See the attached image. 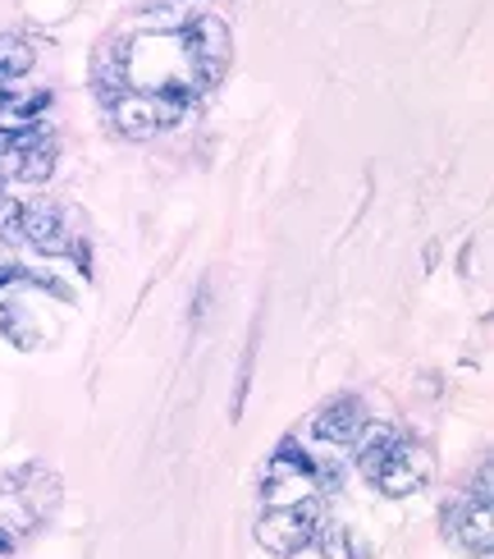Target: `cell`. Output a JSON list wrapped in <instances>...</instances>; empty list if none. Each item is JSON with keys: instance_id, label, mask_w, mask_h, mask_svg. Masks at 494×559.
Wrapping results in <instances>:
<instances>
[{"instance_id": "cell-1", "label": "cell", "mask_w": 494, "mask_h": 559, "mask_svg": "<svg viewBox=\"0 0 494 559\" xmlns=\"http://www.w3.org/2000/svg\"><path fill=\"white\" fill-rule=\"evenodd\" d=\"M358 468H362V477L375 486L381 496H412V491H421L426 486V477H431V454L421 450V445H412L408 436H398V431H389V427H366L362 431V440H358Z\"/></svg>"}, {"instance_id": "cell-2", "label": "cell", "mask_w": 494, "mask_h": 559, "mask_svg": "<svg viewBox=\"0 0 494 559\" xmlns=\"http://www.w3.org/2000/svg\"><path fill=\"white\" fill-rule=\"evenodd\" d=\"M110 110V124L115 133H124L129 143H147V138L165 133L188 120V110H193V102H179V97H152V92H133L124 87L120 97L106 102Z\"/></svg>"}, {"instance_id": "cell-3", "label": "cell", "mask_w": 494, "mask_h": 559, "mask_svg": "<svg viewBox=\"0 0 494 559\" xmlns=\"http://www.w3.org/2000/svg\"><path fill=\"white\" fill-rule=\"evenodd\" d=\"M56 175V138L37 124L0 129V183H46Z\"/></svg>"}, {"instance_id": "cell-4", "label": "cell", "mask_w": 494, "mask_h": 559, "mask_svg": "<svg viewBox=\"0 0 494 559\" xmlns=\"http://www.w3.org/2000/svg\"><path fill=\"white\" fill-rule=\"evenodd\" d=\"M183 46H188V60H193V69H197L202 92L220 87V79L229 74V60H233L229 23L220 14H210V10L183 14Z\"/></svg>"}, {"instance_id": "cell-5", "label": "cell", "mask_w": 494, "mask_h": 559, "mask_svg": "<svg viewBox=\"0 0 494 559\" xmlns=\"http://www.w3.org/2000/svg\"><path fill=\"white\" fill-rule=\"evenodd\" d=\"M321 527V504L316 500H298V504H270L262 523H256V546L279 555V559H293L312 546Z\"/></svg>"}, {"instance_id": "cell-6", "label": "cell", "mask_w": 494, "mask_h": 559, "mask_svg": "<svg viewBox=\"0 0 494 559\" xmlns=\"http://www.w3.org/2000/svg\"><path fill=\"white\" fill-rule=\"evenodd\" d=\"M490 500H477V496H462L444 509V532H449V542H458L467 555L485 559L494 550V523H490Z\"/></svg>"}, {"instance_id": "cell-7", "label": "cell", "mask_w": 494, "mask_h": 559, "mask_svg": "<svg viewBox=\"0 0 494 559\" xmlns=\"http://www.w3.org/2000/svg\"><path fill=\"white\" fill-rule=\"evenodd\" d=\"M23 243H33L46 258H60V252H74V229L64 221L60 202H23Z\"/></svg>"}, {"instance_id": "cell-8", "label": "cell", "mask_w": 494, "mask_h": 559, "mask_svg": "<svg viewBox=\"0 0 494 559\" xmlns=\"http://www.w3.org/2000/svg\"><path fill=\"white\" fill-rule=\"evenodd\" d=\"M312 431L325 440V445H358L362 431H366V404L352 400V394H339V400H329L316 413Z\"/></svg>"}, {"instance_id": "cell-9", "label": "cell", "mask_w": 494, "mask_h": 559, "mask_svg": "<svg viewBox=\"0 0 494 559\" xmlns=\"http://www.w3.org/2000/svg\"><path fill=\"white\" fill-rule=\"evenodd\" d=\"M0 335H5L14 348H37L46 325L33 308V298H5L0 302Z\"/></svg>"}, {"instance_id": "cell-10", "label": "cell", "mask_w": 494, "mask_h": 559, "mask_svg": "<svg viewBox=\"0 0 494 559\" xmlns=\"http://www.w3.org/2000/svg\"><path fill=\"white\" fill-rule=\"evenodd\" d=\"M37 64V46L19 33H0V79H23Z\"/></svg>"}, {"instance_id": "cell-11", "label": "cell", "mask_w": 494, "mask_h": 559, "mask_svg": "<svg viewBox=\"0 0 494 559\" xmlns=\"http://www.w3.org/2000/svg\"><path fill=\"white\" fill-rule=\"evenodd\" d=\"M312 546L321 550V559H362V546L352 542V532L344 523H329V519H321Z\"/></svg>"}, {"instance_id": "cell-12", "label": "cell", "mask_w": 494, "mask_h": 559, "mask_svg": "<svg viewBox=\"0 0 494 559\" xmlns=\"http://www.w3.org/2000/svg\"><path fill=\"white\" fill-rule=\"evenodd\" d=\"M0 239L5 243H23V202L19 198H0Z\"/></svg>"}, {"instance_id": "cell-13", "label": "cell", "mask_w": 494, "mask_h": 559, "mask_svg": "<svg viewBox=\"0 0 494 559\" xmlns=\"http://www.w3.org/2000/svg\"><path fill=\"white\" fill-rule=\"evenodd\" d=\"M14 280H28V271H23L19 262H0V289L14 285Z\"/></svg>"}, {"instance_id": "cell-14", "label": "cell", "mask_w": 494, "mask_h": 559, "mask_svg": "<svg viewBox=\"0 0 494 559\" xmlns=\"http://www.w3.org/2000/svg\"><path fill=\"white\" fill-rule=\"evenodd\" d=\"M10 550H14V542L5 537V532H0V555H10Z\"/></svg>"}]
</instances>
